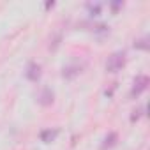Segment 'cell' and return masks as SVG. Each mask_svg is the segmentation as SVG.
Instances as JSON below:
<instances>
[{
	"instance_id": "30bf717a",
	"label": "cell",
	"mask_w": 150,
	"mask_h": 150,
	"mask_svg": "<svg viewBox=\"0 0 150 150\" xmlns=\"http://www.w3.org/2000/svg\"><path fill=\"white\" fill-rule=\"evenodd\" d=\"M145 110H146L145 106H143V108H139V110H134V111H132V115H131V120H132V122H136V120L143 115V111H145Z\"/></svg>"
},
{
	"instance_id": "7c38bea8",
	"label": "cell",
	"mask_w": 150,
	"mask_h": 150,
	"mask_svg": "<svg viewBox=\"0 0 150 150\" xmlns=\"http://www.w3.org/2000/svg\"><path fill=\"white\" fill-rule=\"evenodd\" d=\"M51 7H55V2L51 0V2H46V9H51Z\"/></svg>"
},
{
	"instance_id": "3957f363",
	"label": "cell",
	"mask_w": 150,
	"mask_h": 150,
	"mask_svg": "<svg viewBox=\"0 0 150 150\" xmlns=\"http://www.w3.org/2000/svg\"><path fill=\"white\" fill-rule=\"evenodd\" d=\"M41 74H42V67L37 62H30L27 65V69H25V78L30 80V81H39Z\"/></svg>"
},
{
	"instance_id": "52a82bcc",
	"label": "cell",
	"mask_w": 150,
	"mask_h": 150,
	"mask_svg": "<svg viewBox=\"0 0 150 150\" xmlns=\"http://www.w3.org/2000/svg\"><path fill=\"white\" fill-rule=\"evenodd\" d=\"M118 141V134L117 132H108L103 139V150H108V148H113Z\"/></svg>"
},
{
	"instance_id": "8992f818",
	"label": "cell",
	"mask_w": 150,
	"mask_h": 150,
	"mask_svg": "<svg viewBox=\"0 0 150 150\" xmlns=\"http://www.w3.org/2000/svg\"><path fill=\"white\" fill-rule=\"evenodd\" d=\"M57 136H58V129H44L39 134V138H41L42 143H51V141L57 139Z\"/></svg>"
},
{
	"instance_id": "ba28073f",
	"label": "cell",
	"mask_w": 150,
	"mask_h": 150,
	"mask_svg": "<svg viewBox=\"0 0 150 150\" xmlns=\"http://www.w3.org/2000/svg\"><path fill=\"white\" fill-rule=\"evenodd\" d=\"M101 9H103V4H99V2H96V4H87V11H88V14L90 16H99L101 14Z\"/></svg>"
},
{
	"instance_id": "277c9868",
	"label": "cell",
	"mask_w": 150,
	"mask_h": 150,
	"mask_svg": "<svg viewBox=\"0 0 150 150\" xmlns=\"http://www.w3.org/2000/svg\"><path fill=\"white\" fill-rule=\"evenodd\" d=\"M81 69H83V65H81V64H78V62L69 64V65H65V67L62 69V78H65V80H72V78H76L78 74L81 72Z\"/></svg>"
},
{
	"instance_id": "8fae6325",
	"label": "cell",
	"mask_w": 150,
	"mask_h": 150,
	"mask_svg": "<svg viewBox=\"0 0 150 150\" xmlns=\"http://www.w3.org/2000/svg\"><path fill=\"white\" fill-rule=\"evenodd\" d=\"M120 7H124V2H111V9L113 11H118Z\"/></svg>"
},
{
	"instance_id": "7a4b0ae2",
	"label": "cell",
	"mask_w": 150,
	"mask_h": 150,
	"mask_svg": "<svg viewBox=\"0 0 150 150\" xmlns=\"http://www.w3.org/2000/svg\"><path fill=\"white\" fill-rule=\"evenodd\" d=\"M148 83H150V80H148L146 74H138V76L134 78V81H132V87H131V94L129 96L132 99L138 97V96H141L148 88Z\"/></svg>"
},
{
	"instance_id": "6da1fadb",
	"label": "cell",
	"mask_w": 150,
	"mask_h": 150,
	"mask_svg": "<svg viewBox=\"0 0 150 150\" xmlns=\"http://www.w3.org/2000/svg\"><path fill=\"white\" fill-rule=\"evenodd\" d=\"M125 62H127L125 51L124 50H118V51H115V53H111L108 57V60H106V71L108 72H118L125 65Z\"/></svg>"
},
{
	"instance_id": "9c48e42d",
	"label": "cell",
	"mask_w": 150,
	"mask_h": 150,
	"mask_svg": "<svg viewBox=\"0 0 150 150\" xmlns=\"http://www.w3.org/2000/svg\"><path fill=\"white\" fill-rule=\"evenodd\" d=\"M134 48L136 50H148V37L145 35V37H141V39H138V41H134Z\"/></svg>"
},
{
	"instance_id": "5b68a950",
	"label": "cell",
	"mask_w": 150,
	"mask_h": 150,
	"mask_svg": "<svg viewBox=\"0 0 150 150\" xmlns=\"http://www.w3.org/2000/svg\"><path fill=\"white\" fill-rule=\"evenodd\" d=\"M37 101H39V104L41 106H51L53 104V101H55V92L51 90V88H42L41 90V94H39V97H37Z\"/></svg>"
}]
</instances>
